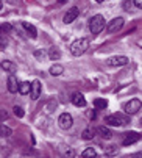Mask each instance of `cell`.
<instances>
[{
    "mask_svg": "<svg viewBox=\"0 0 142 158\" xmlns=\"http://www.w3.org/2000/svg\"><path fill=\"white\" fill-rule=\"evenodd\" d=\"M0 10H2V0H0Z\"/></svg>",
    "mask_w": 142,
    "mask_h": 158,
    "instance_id": "32",
    "label": "cell"
},
{
    "mask_svg": "<svg viewBox=\"0 0 142 158\" xmlns=\"http://www.w3.org/2000/svg\"><path fill=\"white\" fill-rule=\"evenodd\" d=\"M103 28H105V17L102 14L92 16L89 20V31L92 35H99V33H102Z\"/></svg>",
    "mask_w": 142,
    "mask_h": 158,
    "instance_id": "2",
    "label": "cell"
},
{
    "mask_svg": "<svg viewBox=\"0 0 142 158\" xmlns=\"http://www.w3.org/2000/svg\"><path fill=\"white\" fill-rule=\"evenodd\" d=\"M97 133L100 135L103 139H111V138H112V131H111L108 127H99V128H97Z\"/></svg>",
    "mask_w": 142,
    "mask_h": 158,
    "instance_id": "15",
    "label": "cell"
},
{
    "mask_svg": "<svg viewBox=\"0 0 142 158\" xmlns=\"http://www.w3.org/2000/svg\"><path fill=\"white\" fill-rule=\"evenodd\" d=\"M64 155H66V156H75V152H74L72 149H67V150L64 152Z\"/></svg>",
    "mask_w": 142,
    "mask_h": 158,
    "instance_id": "26",
    "label": "cell"
},
{
    "mask_svg": "<svg viewBox=\"0 0 142 158\" xmlns=\"http://www.w3.org/2000/svg\"><path fill=\"white\" fill-rule=\"evenodd\" d=\"M49 72H50L53 77H58V75H61V74L64 72V66L56 63V64H53V66L50 67V71H49Z\"/></svg>",
    "mask_w": 142,
    "mask_h": 158,
    "instance_id": "17",
    "label": "cell"
},
{
    "mask_svg": "<svg viewBox=\"0 0 142 158\" xmlns=\"http://www.w3.org/2000/svg\"><path fill=\"white\" fill-rule=\"evenodd\" d=\"M3 35V25H0V36Z\"/></svg>",
    "mask_w": 142,
    "mask_h": 158,
    "instance_id": "29",
    "label": "cell"
},
{
    "mask_svg": "<svg viewBox=\"0 0 142 158\" xmlns=\"http://www.w3.org/2000/svg\"><path fill=\"white\" fill-rule=\"evenodd\" d=\"M11 133H13V131H11L10 127L0 124V138H8V136H11Z\"/></svg>",
    "mask_w": 142,
    "mask_h": 158,
    "instance_id": "20",
    "label": "cell"
},
{
    "mask_svg": "<svg viewBox=\"0 0 142 158\" xmlns=\"http://www.w3.org/2000/svg\"><path fill=\"white\" fill-rule=\"evenodd\" d=\"M0 66H2V69H5L6 72H14L16 71V64L5 60V61H0Z\"/></svg>",
    "mask_w": 142,
    "mask_h": 158,
    "instance_id": "18",
    "label": "cell"
},
{
    "mask_svg": "<svg viewBox=\"0 0 142 158\" xmlns=\"http://www.w3.org/2000/svg\"><path fill=\"white\" fill-rule=\"evenodd\" d=\"M95 2H97V3H103V2H105V0H95Z\"/></svg>",
    "mask_w": 142,
    "mask_h": 158,
    "instance_id": "31",
    "label": "cell"
},
{
    "mask_svg": "<svg viewBox=\"0 0 142 158\" xmlns=\"http://www.w3.org/2000/svg\"><path fill=\"white\" fill-rule=\"evenodd\" d=\"M34 56H36L38 60L42 61V60L45 58V52H44V50H36V52H34Z\"/></svg>",
    "mask_w": 142,
    "mask_h": 158,
    "instance_id": "24",
    "label": "cell"
},
{
    "mask_svg": "<svg viewBox=\"0 0 142 158\" xmlns=\"http://www.w3.org/2000/svg\"><path fill=\"white\" fill-rule=\"evenodd\" d=\"M124 24H125L124 17H114L111 22H108V27H106V30H108L109 33H116V31H119V30L124 27Z\"/></svg>",
    "mask_w": 142,
    "mask_h": 158,
    "instance_id": "6",
    "label": "cell"
},
{
    "mask_svg": "<svg viewBox=\"0 0 142 158\" xmlns=\"http://www.w3.org/2000/svg\"><path fill=\"white\" fill-rule=\"evenodd\" d=\"M133 3H134L137 8H140V10H142V0H133Z\"/></svg>",
    "mask_w": 142,
    "mask_h": 158,
    "instance_id": "28",
    "label": "cell"
},
{
    "mask_svg": "<svg viewBox=\"0 0 142 158\" xmlns=\"http://www.w3.org/2000/svg\"><path fill=\"white\" fill-rule=\"evenodd\" d=\"M95 135H97V128H95V127H92V125H89L87 128L83 130L81 136H83V139H92L94 136H95Z\"/></svg>",
    "mask_w": 142,
    "mask_h": 158,
    "instance_id": "12",
    "label": "cell"
},
{
    "mask_svg": "<svg viewBox=\"0 0 142 158\" xmlns=\"http://www.w3.org/2000/svg\"><path fill=\"white\" fill-rule=\"evenodd\" d=\"M128 56H125V55H117V56H111L108 61H106V64L108 66H112V67H119V66H127L128 64Z\"/></svg>",
    "mask_w": 142,
    "mask_h": 158,
    "instance_id": "5",
    "label": "cell"
},
{
    "mask_svg": "<svg viewBox=\"0 0 142 158\" xmlns=\"http://www.w3.org/2000/svg\"><path fill=\"white\" fill-rule=\"evenodd\" d=\"M140 139V135L137 133V131H128V133H125L124 135V146H131V144H134V143H137Z\"/></svg>",
    "mask_w": 142,
    "mask_h": 158,
    "instance_id": "8",
    "label": "cell"
},
{
    "mask_svg": "<svg viewBox=\"0 0 142 158\" xmlns=\"http://www.w3.org/2000/svg\"><path fill=\"white\" fill-rule=\"evenodd\" d=\"M67 0H58V3H66Z\"/></svg>",
    "mask_w": 142,
    "mask_h": 158,
    "instance_id": "30",
    "label": "cell"
},
{
    "mask_svg": "<svg viewBox=\"0 0 142 158\" xmlns=\"http://www.w3.org/2000/svg\"><path fill=\"white\" fill-rule=\"evenodd\" d=\"M41 91H42V88H41V81L39 80H34L30 86V96L33 100H38L41 97Z\"/></svg>",
    "mask_w": 142,
    "mask_h": 158,
    "instance_id": "10",
    "label": "cell"
},
{
    "mask_svg": "<svg viewBox=\"0 0 142 158\" xmlns=\"http://www.w3.org/2000/svg\"><path fill=\"white\" fill-rule=\"evenodd\" d=\"M22 27L25 28V31L28 33V36H30V38H33V39H34V38L38 36V30H36V27H34V25L28 24V22H22Z\"/></svg>",
    "mask_w": 142,
    "mask_h": 158,
    "instance_id": "14",
    "label": "cell"
},
{
    "mask_svg": "<svg viewBox=\"0 0 142 158\" xmlns=\"http://www.w3.org/2000/svg\"><path fill=\"white\" fill-rule=\"evenodd\" d=\"M72 103H74L75 106H78V108H80V106L83 108V106H86V99H84V96H83V94L77 93V94H74V96H72Z\"/></svg>",
    "mask_w": 142,
    "mask_h": 158,
    "instance_id": "13",
    "label": "cell"
},
{
    "mask_svg": "<svg viewBox=\"0 0 142 158\" xmlns=\"http://www.w3.org/2000/svg\"><path fill=\"white\" fill-rule=\"evenodd\" d=\"M131 6H133V2H131V0H125V2H124V8H125L127 11H130Z\"/></svg>",
    "mask_w": 142,
    "mask_h": 158,
    "instance_id": "25",
    "label": "cell"
},
{
    "mask_svg": "<svg viewBox=\"0 0 142 158\" xmlns=\"http://www.w3.org/2000/svg\"><path fill=\"white\" fill-rule=\"evenodd\" d=\"M140 108H142V102H140L139 99H131V100L127 102L125 106H124L125 113H127V114H130V116H131V114H136Z\"/></svg>",
    "mask_w": 142,
    "mask_h": 158,
    "instance_id": "4",
    "label": "cell"
},
{
    "mask_svg": "<svg viewBox=\"0 0 142 158\" xmlns=\"http://www.w3.org/2000/svg\"><path fill=\"white\" fill-rule=\"evenodd\" d=\"M105 122L108 125H112V127H120V125H124V124L128 122V118L119 114V113H114V114H109V116L105 118Z\"/></svg>",
    "mask_w": 142,
    "mask_h": 158,
    "instance_id": "3",
    "label": "cell"
},
{
    "mask_svg": "<svg viewBox=\"0 0 142 158\" xmlns=\"http://www.w3.org/2000/svg\"><path fill=\"white\" fill-rule=\"evenodd\" d=\"M95 155H97V152H95V149H92V147H87V149L81 153L83 158H86V156H95Z\"/></svg>",
    "mask_w": 142,
    "mask_h": 158,
    "instance_id": "22",
    "label": "cell"
},
{
    "mask_svg": "<svg viewBox=\"0 0 142 158\" xmlns=\"http://www.w3.org/2000/svg\"><path fill=\"white\" fill-rule=\"evenodd\" d=\"M17 88H19V83H17V78L11 74L10 77H8V91L11 93V94H14V93H17Z\"/></svg>",
    "mask_w": 142,
    "mask_h": 158,
    "instance_id": "11",
    "label": "cell"
},
{
    "mask_svg": "<svg viewBox=\"0 0 142 158\" xmlns=\"http://www.w3.org/2000/svg\"><path fill=\"white\" fill-rule=\"evenodd\" d=\"M87 49H89V41L86 38H80V39L72 42V46H70V53H72L74 56H81L83 53H86Z\"/></svg>",
    "mask_w": 142,
    "mask_h": 158,
    "instance_id": "1",
    "label": "cell"
},
{
    "mask_svg": "<svg viewBox=\"0 0 142 158\" xmlns=\"http://www.w3.org/2000/svg\"><path fill=\"white\" fill-rule=\"evenodd\" d=\"M139 124H140V125H142V118H140V121H139Z\"/></svg>",
    "mask_w": 142,
    "mask_h": 158,
    "instance_id": "33",
    "label": "cell"
},
{
    "mask_svg": "<svg viewBox=\"0 0 142 158\" xmlns=\"http://www.w3.org/2000/svg\"><path fill=\"white\" fill-rule=\"evenodd\" d=\"M8 118V113L5 111V110H2V111H0V121H2V119H6Z\"/></svg>",
    "mask_w": 142,
    "mask_h": 158,
    "instance_id": "27",
    "label": "cell"
},
{
    "mask_svg": "<svg viewBox=\"0 0 142 158\" xmlns=\"http://www.w3.org/2000/svg\"><path fill=\"white\" fill-rule=\"evenodd\" d=\"M72 124H74V119H72V116H70L69 113H63V114L58 118V125L63 130H69L70 127H72Z\"/></svg>",
    "mask_w": 142,
    "mask_h": 158,
    "instance_id": "7",
    "label": "cell"
},
{
    "mask_svg": "<svg viewBox=\"0 0 142 158\" xmlns=\"http://www.w3.org/2000/svg\"><path fill=\"white\" fill-rule=\"evenodd\" d=\"M94 106H95L97 110H105L108 106V100L106 99H95L94 100Z\"/></svg>",
    "mask_w": 142,
    "mask_h": 158,
    "instance_id": "21",
    "label": "cell"
},
{
    "mask_svg": "<svg viewBox=\"0 0 142 158\" xmlns=\"http://www.w3.org/2000/svg\"><path fill=\"white\" fill-rule=\"evenodd\" d=\"M47 55H49L50 60H59V58H61V52H59L56 47H50L49 52H47Z\"/></svg>",
    "mask_w": 142,
    "mask_h": 158,
    "instance_id": "19",
    "label": "cell"
},
{
    "mask_svg": "<svg viewBox=\"0 0 142 158\" xmlns=\"http://www.w3.org/2000/svg\"><path fill=\"white\" fill-rule=\"evenodd\" d=\"M78 14H80V10L77 8V6H74V8H70V10H67V13L64 14V24H72V22L78 17Z\"/></svg>",
    "mask_w": 142,
    "mask_h": 158,
    "instance_id": "9",
    "label": "cell"
},
{
    "mask_svg": "<svg viewBox=\"0 0 142 158\" xmlns=\"http://www.w3.org/2000/svg\"><path fill=\"white\" fill-rule=\"evenodd\" d=\"M30 86H31V83H28V81H20L17 91H19L22 96H27V94H30Z\"/></svg>",
    "mask_w": 142,
    "mask_h": 158,
    "instance_id": "16",
    "label": "cell"
},
{
    "mask_svg": "<svg viewBox=\"0 0 142 158\" xmlns=\"http://www.w3.org/2000/svg\"><path fill=\"white\" fill-rule=\"evenodd\" d=\"M13 110H14V114H16L17 118H23V114H25V113H23V110H22L20 106H14Z\"/></svg>",
    "mask_w": 142,
    "mask_h": 158,
    "instance_id": "23",
    "label": "cell"
}]
</instances>
